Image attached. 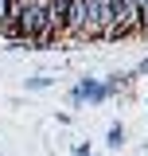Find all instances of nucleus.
I'll return each instance as SVG.
<instances>
[{
	"label": "nucleus",
	"instance_id": "nucleus-2",
	"mask_svg": "<svg viewBox=\"0 0 148 156\" xmlns=\"http://www.w3.org/2000/svg\"><path fill=\"white\" fill-rule=\"evenodd\" d=\"M121 140H125V129H121V125H113V129H109V140H105V144H109V148H121Z\"/></svg>",
	"mask_w": 148,
	"mask_h": 156
},
{
	"label": "nucleus",
	"instance_id": "nucleus-1",
	"mask_svg": "<svg viewBox=\"0 0 148 156\" xmlns=\"http://www.w3.org/2000/svg\"><path fill=\"white\" fill-rule=\"evenodd\" d=\"M109 90H105V82H93V78H82L78 82V90L70 94V101H105Z\"/></svg>",
	"mask_w": 148,
	"mask_h": 156
},
{
	"label": "nucleus",
	"instance_id": "nucleus-3",
	"mask_svg": "<svg viewBox=\"0 0 148 156\" xmlns=\"http://www.w3.org/2000/svg\"><path fill=\"white\" fill-rule=\"evenodd\" d=\"M136 74H148V58H140V66H136Z\"/></svg>",
	"mask_w": 148,
	"mask_h": 156
}]
</instances>
